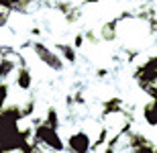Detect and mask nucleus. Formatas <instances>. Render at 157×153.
<instances>
[{
  "label": "nucleus",
  "instance_id": "obj_1",
  "mask_svg": "<svg viewBox=\"0 0 157 153\" xmlns=\"http://www.w3.org/2000/svg\"><path fill=\"white\" fill-rule=\"evenodd\" d=\"M33 141L41 149H53V151H63L65 149L63 139L59 137V129H53L45 120L33 124Z\"/></svg>",
  "mask_w": 157,
  "mask_h": 153
},
{
  "label": "nucleus",
  "instance_id": "obj_2",
  "mask_svg": "<svg viewBox=\"0 0 157 153\" xmlns=\"http://www.w3.org/2000/svg\"><path fill=\"white\" fill-rule=\"evenodd\" d=\"M33 51H35L37 59H39L43 65H47L49 70H53V71H61V70H63V65H65L63 57H61L55 49L47 47L45 43L35 41V43H33Z\"/></svg>",
  "mask_w": 157,
  "mask_h": 153
},
{
  "label": "nucleus",
  "instance_id": "obj_3",
  "mask_svg": "<svg viewBox=\"0 0 157 153\" xmlns=\"http://www.w3.org/2000/svg\"><path fill=\"white\" fill-rule=\"evenodd\" d=\"M92 135L88 131H76L71 133L67 139H65V149L70 151H76V153H86V151H92Z\"/></svg>",
  "mask_w": 157,
  "mask_h": 153
},
{
  "label": "nucleus",
  "instance_id": "obj_4",
  "mask_svg": "<svg viewBox=\"0 0 157 153\" xmlns=\"http://www.w3.org/2000/svg\"><path fill=\"white\" fill-rule=\"evenodd\" d=\"M14 86L21 92H29L33 88V71H31V67H27V63L18 65L14 70Z\"/></svg>",
  "mask_w": 157,
  "mask_h": 153
},
{
  "label": "nucleus",
  "instance_id": "obj_5",
  "mask_svg": "<svg viewBox=\"0 0 157 153\" xmlns=\"http://www.w3.org/2000/svg\"><path fill=\"white\" fill-rule=\"evenodd\" d=\"M55 51L63 57V61H67V63H74L78 59V51L74 45H67V43H57L55 45Z\"/></svg>",
  "mask_w": 157,
  "mask_h": 153
},
{
  "label": "nucleus",
  "instance_id": "obj_6",
  "mask_svg": "<svg viewBox=\"0 0 157 153\" xmlns=\"http://www.w3.org/2000/svg\"><path fill=\"white\" fill-rule=\"evenodd\" d=\"M29 0H0V8H6V10H17V12H25V4Z\"/></svg>",
  "mask_w": 157,
  "mask_h": 153
},
{
  "label": "nucleus",
  "instance_id": "obj_7",
  "mask_svg": "<svg viewBox=\"0 0 157 153\" xmlns=\"http://www.w3.org/2000/svg\"><path fill=\"white\" fill-rule=\"evenodd\" d=\"M47 124H51L53 129H59L61 127V118H59V114H57V110L55 108H47V112H45V118H43Z\"/></svg>",
  "mask_w": 157,
  "mask_h": 153
},
{
  "label": "nucleus",
  "instance_id": "obj_8",
  "mask_svg": "<svg viewBox=\"0 0 157 153\" xmlns=\"http://www.w3.org/2000/svg\"><path fill=\"white\" fill-rule=\"evenodd\" d=\"M8 18H10V10H6V8H0V29H2V27H6Z\"/></svg>",
  "mask_w": 157,
  "mask_h": 153
},
{
  "label": "nucleus",
  "instance_id": "obj_9",
  "mask_svg": "<svg viewBox=\"0 0 157 153\" xmlns=\"http://www.w3.org/2000/svg\"><path fill=\"white\" fill-rule=\"evenodd\" d=\"M6 80H8V76H6L4 67H2V63H0V84H2V82H6Z\"/></svg>",
  "mask_w": 157,
  "mask_h": 153
},
{
  "label": "nucleus",
  "instance_id": "obj_10",
  "mask_svg": "<svg viewBox=\"0 0 157 153\" xmlns=\"http://www.w3.org/2000/svg\"><path fill=\"white\" fill-rule=\"evenodd\" d=\"M147 92H149L153 98H157V86H151V88H147Z\"/></svg>",
  "mask_w": 157,
  "mask_h": 153
},
{
  "label": "nucleus",
  "instance_id": "obj_11",
  "mask_svg": "<svg viewBox=\"0 0 157 153\" xmlns=\"http://www.w3.org/2000/svg\"><path fill=\"white\" fill-rule=\"evenodd\" d=\"M84 2H88V4H96V2H100V0H84Z\"/></svg>",
  "mask_w": 157,
  "mask_h": 153
}]
</instances>
